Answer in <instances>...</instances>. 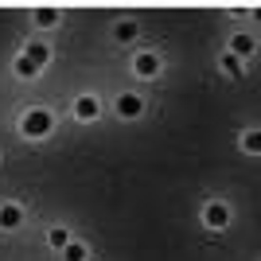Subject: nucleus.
Returning a JSON list of instances; mask_svg holds the SVG:
<instances>
[{"label":"nucleus","instance_id":"f257e3e1","mask_svg":"<svg viewBox=\"0 0 261 261\" xmlns=\"http://www.w3.org/2000/svg\"><path fill=\"white\" fill-rule=\"evenodd\" d=\"M23 133H28V137H47V133H51V113H47V109H28Z\"/></svg>","mask_w":261,"mask_h":261},{"label":"nucleus","instance_id":"f03ea898","mask_svg":"<svg viewBox=\"0 0 261 261\" xmlns=\"http://www.w3.org/2000/svg\"><path fill=\"white\" fill-rule=\"evenodd\" d=\"M203 218H207V226H215V230H222L230 222V211H226V203H211L207 211H203Z\"/></svg>","mask_w":261,"mask_h":261},{"label":"nucleus","instance_id":"7ed1b4c3","mask_svg":"<svg viewBox=\"0 0 261 261\" xmlns=\"http://www.w3.org/2000/svg\"><path fill=\"white\" fill-rule=\"evenodd\" d=\"M137 74L141 78H156V70H160V59H156V55H137Z\"/></svg>","mask_w":261,"mask_h":261},{"label":"nucleus","instance_id":"20e7f679","mask_svg":"<svg viewBox=\"0 0 261 261\" xmlns=\"http://www.w3.org/2000/svg\"><path fill=\"white\" fill-rule=\"evenodd\" d=\"M141 98H137V94H121V98H117V113H121V117H137V113H141Z\"/></svg>","mask_w":261,"mask_h":261},{"label":"nucleus","instance_id":"39448f33","mask_svg":"<svg viewBox=\"0 0 261 261\" xmlns=\"http://www.w3.org/2000/svg\"><path fill=\"white\" fill-rule=\"evenodd\" d=\"M74 117L78 121H94V117H98V101L90 98V94H86V98H78L74 101Z\"/></svg>","mask_w":261,"mask_h":261},{"label":"nucleus","instance_id":"423d86ee","mask_svg":"<svg viewBox=\"0 0 261 261\" xmlns=\"http://www.w3.org/2000/svg\"><path fill=\"white\" fill-rule=\"evenodd\" d=\"M20 218H23L20 207H12V203L0 207V226H4V230H16V226H20Z\"/></svg>","mask_w":261,"mask_h":261},{"label":"nucleus","instance_id":"0eeeda50","mask_svg":"<svg viewBox=\"0 0 261 261\" xmlns=\"http://www.w3.org/2000/svg\"><path fill=\"white\" fill-rule=\"evenodd\" d=\"M28 59H32L35 66H43L47 59H51V47L47 43H28Z\"/></svg>","mask_w":261,"mask_h":261},{"label":"nucleus","instance_id":"6e6552de","mask_svg":"<svg viewBox=\"0 0 261 261\" xmlns=\"http://www.w3.org/2000/svg\"><path fill=\"white\" fill-rule=\"evenodd\" d=\"M113 35H117L121 43H129V39H137V23H133V20H121L117 28H113Z\"/></svg>","mask_w":261,"mask_h":261},{"label":"nucleus","instance_id":"1a4fd4ad","mask_svg":"<svg viewBox=\"0 0 261 261\" xmlns=\"http://www.w3.org/2000/svg\"><path fill=\"white\" fill-rule=\"evenodd\" d=\"M16 74H20V78H35V74H39V66H35L28 55H20V59H16Z\"/></svg>","mask_w":261,"mask_h":261},{"label":"nucleus","instance_id":"9d476101","mask_svg":"<svg viewBox=\"0 0 261 261\" xmlns=\"http://www.w3.org/2000/svg\"><path fill=\"white\" fill-rule=\"evenodd\" d=\"M230 51H234V59H242V55H250V51H253V39H250V35H234Z\"/></svg>","mask_w":261,"mask_h":261},{"label":"nucleus","instance_id":"9b49d317","mask_svg":"<svg viewBox=\"0 0 261 261\" xmlns=\"http://www.w3.org/2000/svg\"><path fill=\"white\" fill-rule=\"evenodd\" d=\"M47 242H51L55 250H66V246H70V234H66V230H51V234H47Z\"/></svg>","mask_w":261,"mask_h":261},{"label":"nucleus","instance_id":"f8f14e48","mask_svg":"<svg viewBox=\"0 0 261 261\" xmlns=\"http://www.w3.org/2000/svg\"><path fill=\"white\" fill-rule=\"evenodd\" d=\"M63 257H66V261H86V246H78V242H70V246L63 250Z\"/></svg>","mask_w":261,"mask_h":261},{"label":"nucleus","instance_id":"ddd939ff","mask_svg":"<svg viewBox=\"0 0 261 261\" xmlns=\"http://www.w3.org/2000/svg\"><path fill=\"white\" fill-rule=\"evenodd\" d=\"M35 20L43 23V28H51V23L59 20V12H55V8H39V12H35Z\"/></svg>","mask_w":261,"mask_h":261},{"label":"nucleus","instance_id":"4468645a","mask_svg":"<svg viewBox=\"0 0 261 261\" xmlns=\"http://www.w3.org/2000/svg\"><path fill=\"white\" fill-rule=\"evenodd\" d=\"M242 144H246L250 152H261V133H246V137H242Z\"/></svg>","mask_w":261,"mask_h":261},{"label":"nucleus","instance_id":"2eb2a0df","mask_svg":"<svg viewBox=\"0 0 261 261\" xmlns=\"http://www.w3.org/2000/svg\"><path fill=\"white\" fill-rule=\"evenodd\" d=\"M222 70H226V74H234V78L242 74V66H238V59H234V55H226V59H222Z\"/></svg>","mask_w":261,"mask_h":261}]
</instances>
